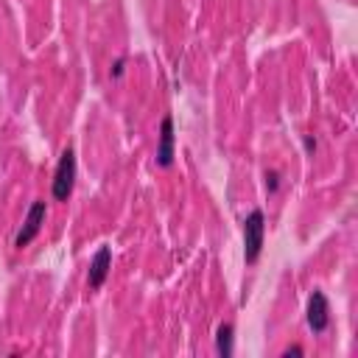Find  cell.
Listing matches in <instances>:
<instances>
[{
	"mask_svg": "<svg viewBox=\"0 0 358 358\" xmlns=\"http://www.w3.org/2000/svg\"><path fill=\"white\" fill-rule=\"evenodd\" d=\"M308 327L313 330V333H324L327 330V324H330V302H327V296L322 294V291H313L310 294V299H308Z\"/></svg>",
	"mask_w": 358,
	"mask_h": 358,
	"instance_id": "4",
	"label": "cell"
},
{
	"mask_svg": "<svg viewBox=\"0 0 358 358\" xmlns=\"http://www.w3.org/2000/svg\"><path fill=\"white\" fill-rule=\"evenodd\" d=\"M305 148H308V151H316V140H313V137H310V134H308V137H305Z\"/></svg>",
	"mask_w": 358,
	"mask_h": 358,
	"instance_id": "11",
	"label": "cell"
},
{
	"mask_svg": "<svg viewBox=\"0 0 358 358\" xmlns=\"http://www.w3.org/2000/svg\"><path fill=\"white\" fill-rule=\"evenodd\" d=\"M277 185H280V176L271 171V173H266V187H268V193H274L277 190Z\"/></svg>",
	"mask_w": 358,
	"mask_h": 358,
	"instance_id": "9",
	"label": "cell"
},
{
	"mask_svg": "<svg viewBox=\"0 0 358 358\" xmlns=\"http://www.w3.org/2000/svg\"><path fill=\"white\" fill-rule=\"evenodd\" d=\"M73 185H76V151L73 148H64L59 162H56V171H53V182H50V193L56 201H67L70 193H73Z\"/></svg>",
	"mask_w": 358,
	"mask_h": 358,
	"instance_id": "1",
	"label": "cell"
},
{
	"mask_svg": "<svg viewBox=\"0 0 358 358\" xmlns=\"http://www.w3.org/2000/svg\"><path fill=\"white\" fill-rule=\"evenodd\" d=\"M282 355H285V358H291V355H302V347H288Z\"/></svg>",
	"mask_w": 358,
	"mask_h": 358,
	"instance_id": "10",
	"label": "cell"
},
{
	"mask_svg": "<svg viewBox=\"0 0 358 358\" xmlns=\"http://www.w3.org/2000/svg\"><path fill=\"white\" fill-rule=\"evenodd\" d=\"M232 324L229 322H224V324H218V330H215V350H218V355H224V358H229L232 355Z\"/></svg>",
	"mask_w": 358,
	"mask_h": 358,
	"instance_id": "7",
	"label": "cell"
},
{
	"mask_svg": "<svg viewBox=\"0 0 358 358\" xmlns=\"http://www.w3.org/2000/svg\"><path fill=\"white\" fill-rule=\"evenodd\" d=\"M157 165L171 168L173 165V117L165 115L159 120V143H157Z\"/></svg>",
	"mask_w": 358,
	"mask_h": 358,
	"instance_id": "6",
	"label": "cell"
},
{
	"mask_svg": "<svg viewBox=\"0 0 358 358\" xmlns=\"http://www.w3.org/2000/svg\"><path fill=\"white\" fill-rule=\"evenodd\" d=\"M109 268H112V249L109 246H98V252L92 255V260H90V271H87V285L95 291V288H101L103 285V280H106V274H109Z\"/></svg>",
	"mask_w": 358,
	"mask_h": 358,
	"instance_id": "5",
	"label": "cell"
},
{
	"mask_svg": "<svg viewBox=\"0 0 358 358\" xmlns=\"http://www.w3.org/2000/svg\"><path fill=\"white\" fill-rule=\"evenodd\" d=\"M123 67H126V59L120 56V59H117V62L112 64V70H109V76H112V78H120V76H123Z\"/></svg>",
	"mask_w": 358,
	"mask_h": 358,
	"instance_id": "8",
	"label": "cell"
},
{
	"mask_svg": "<svg viewBox=\"0 0 358 358\" xmlns=\"http://www.w3.org/2000/svg\"><path fill=\"white\" fill-rule=\"evenodd\" d=\"M263 235H266V215L263 210H252L243 221V257L246 263H257L263 252Z\"/></svg>",
	"mask_w": 358,
	"mask_h": 358,
	"instance_id": "2",
	"label": "cell"
},
{
	"mask_svg": "<svg viewBox=\"0 0 358 358\" xmlns=\"http://www.w3.org/2000/svg\"><path fill=\"white\" fill-rule=\"evenodd\" d=\"M45 213H48V207H45V201H42V199H36V201L28 207L25 221H22L20 232L14 235V246H17V249L28 246V243H31V241L39 235V229H42V224H45Z\"/></svg>",
	"mask_w": 358,
	"mask_h": 358,
	"instance_id": "3",
	"label": "cell"
}]
</instances>
